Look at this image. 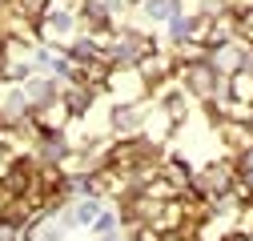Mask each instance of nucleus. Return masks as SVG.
<instances>
[{"mask_svg": "<svg viewBox=\"0 0 253 241\" xmlns=\"http://www.w3.org/2000/svg\"><path fill=\"white\" fill-rule=\"evenodd\" d=\"M88 233H92V237H101V241L121 237V213H113V209H101V217L88 225Z\"/></svg>", "mask_w": 253, "mask_h": 241, "instance_id": "obj_6", "label": "nucleus"}, {"mask_svg": "<svg viewBox=\"0 0 253 241\" xmlns=\"http://www.w3.org/2000/svg\"><path fill=\"white\" fill-rule=\"evenodd\" d=\"M88 105H92V88H84V84H73V88H65V109H69L73 117H81Z\"/></svg>", "mask_w": 253, "mask_h": 241, "instance_id": "obj_7", "label": "nucleus"}, {"mask_svg": "<svg viewBox=\"0 0 253 241\" xmlns=\"http://www.w3.org/2000/svg\"><path fill=\"white\" fill-rule=\"evenodd\" d=\"M0 213H4V193H0Z\"/></svg>", "mask_w": 253, "mask_h": 241, "instance_id": "obj_10", "label": "nucleus"}, {"mask_svg": "<svg viewBox=\"0 0 253 241\" xmlns=\"http://www.w3.org/2000/svg\"><path fill=\"white\" fill-rule=\"evenodd\" d=\"M20 93H24L28 109H37V105H52V101H56V80H52V77H33V80L20 88Z\"/></svg>", "mask_w": 253, "mask_h": 241, "instance_id": "obj_4", "label": "nucleus"}, {"mask_svg": "<svg viewBox=\"0 0 253 241\" xmlns=\"http://www.w3.org/2000/svg\"><path fill=\"white\" fill-rule=\"evenodd\" d=\"M113 241H125V237H113Z\"/></svg>", "mask_w": 253, "mask_h": 241, "instance_id": "obj_11", "label": "nucleus"}, {"mask_svg": "<svg viewBox=\"0 0 253 241\" xmlns=\"http://www.w3.org/2000/svg\"><path fill=\"white\" fill-rule=\"evenodd\" d=\"M145 120H149V109H145V105L125 101V105L113 109V133H117L121 141H133V137L145 133Z\"/></svg>", "mask_w": 253, "mask_h": 241, "instance_id": "obj_1", "label": "nucleus"}, {"mask_svg": "<svg viewBox=\"0 0 253 241\" xmlns=\"http://www.w3.org/2000/svg\"><path fill=\"white\" fill-rule=\"evenodd\" d=\"M69 237V229L60 225L56 217H48V221H41L37 229H33V241H65Z\"/></svg>", "mask_w": 253, "mask_h": 241, "instance_id": "obj_8", "label": "nucleus"}, {"mask_svg": "<svg viewBox=\"0 0 253 241\" xmlns=\"http://www.w3.org/2000/svg\"><path fill=\"white\" fill-rule=\"evenodd\" d=\"M217 137L221 145H225V153H233V161L245 153V149L253 145V120H217Z\"/></svg>", "mask_w": 253, "mask_h": 241, "instance_id": "obj_3", "label": "nucleus"}, {"mask_svg": "<svg viewBox=\"0 0 253 241\" xmlns=\"http://www.w3.org/2000/svg\"><path fill=\"white\" fill-rule=\"evenodd\" d=\"M0 109H4V117H8V120H24L28 101H24V93H20V88H12V93L4 97V105H0Z\"/></svg>", "mask_w": 253, "mask_h": 241, "instance_id": "obj_9", "label": "nucleus"}, {"mask_svg": "<svg viewBox=\"0 0 253 241\" xmlns=\"http://www.w3.org/2000/svg\"><path fill=\"white\" fill-rule=\"evenodd\" d=\"M141 12H145L149 20L169 24V20H177V16H181V0H141Z\"/></svg>", "mask_w": 253, "mask_h": 241, "instance_id": "obj_5", "label": "nucleus"}, {"mask_svg": "<svg viewBox=\"0 0 253 241\" xmlns=\"http://www.w3.org/2000/svg\"><path fill=\"white\" fill-rule=\"evenodd\" d=\"M101 209H105V201H101V197H73V201H69V209H65V213H60L56 221L65 225L69 233H73V229H88L92 221L101 217Z\"/></svg>", "mask_w": 253, "mask_h": 241, "instance_id": "obj_2", "label": "nucleus"}]
</instances>
